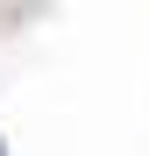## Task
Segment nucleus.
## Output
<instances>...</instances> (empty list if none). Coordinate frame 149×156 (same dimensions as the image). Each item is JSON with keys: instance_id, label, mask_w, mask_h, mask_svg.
Returning <instances> with one entry per match:
<instances>
[{"instance_id": "1", "label": "nucleus", "mask_w": 149, "mask_h": 156, "mask_svg": "<svg viewBox=\"0 0 149 156\" xmlns=\"http://www.w3.org/2000/svg\"><path fill=\"white\" fill-rule=\"evenodd\" d=\"M0 156H7V142H0Z\"/></svg>"}]
</instances>
